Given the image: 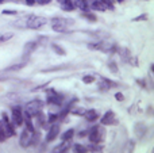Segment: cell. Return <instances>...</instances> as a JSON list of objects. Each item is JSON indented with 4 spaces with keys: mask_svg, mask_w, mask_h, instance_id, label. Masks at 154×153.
<instances>
[{
    "mask_svg": "<svg viewBox=\"0 0 154 153\" xmlns=\"http://www.w3.org/2000/svg\"><path fill=\"white\" fill-rule=\"evenodd\" d=\"M57 119H60V114H49L48 115V122L50 123H54Z\"/></svg>",
    "mask_w": 154,
    "mask_h": 153,
    "instance_id": "cell-25",
    "label": "cell"
},
{
    "mask_svg": "<svg viewBox=\"0 0 154 153\" xmlns=\"http://www.w3.org/2000/svg\"><path fill=\"white\" fill-rule=\"evenodd\" d=\"M146 19H147V15H141L138 18H135L134 20H146Z\"/></svg>",
    "mask_w": 154,
    "mask_h": 153,
    "instance_id": "cell-33",
    "label": "cell"
},
{
    "mask_svg": "<svg viewBox=\"0 0 154 153\" xmlns=\"http://www.w3.org/2000/svg\"><path fill=\"white\" fill-rule=\"evenodd\" d=\"M64 102V95L58 94L54 89H49L48 91V103L53 106H61Z\"/></svg>",
    "mask_w": 154,
    "mask_h": 153,
    "instance_id": "cell-7",
    "label": "cell"
},
{
    "mask_svg": "<svg viewBox=\"0 0 154 153\" xmlns=\"http://www.w3.org/2000/svg\"><path fill=\"white\" fill-rule=\"evenodd\" d=\"M135 133H137V136H138V138H142V136L146 133V130H147V127L145 126L143 123H138V125H135Z\"/></svg>",
    "mask_w": 154,
    "mask_h": 153,
    "instance_id": "cell-19",
    "label": "cell"
},
{
    "mask_svg": "<svg viewBox=\"0 0 154 153\" xmlns=\"http://www.w3.org/2000/svg\"><path fill=\"white\" fill-rule=\"evenodd\" d=\"M115 99H116L118 102H123V100H125V95H123L122 92H116V94H115Z\"/></svg>",
    "mask_w": 154,
    "mask_h": 153,
    "instance_id": "cell-30",
    "label": "cell"
},
{
    "mask_svg": "<svg viewBox=\"0 0 154 153\" xmlns=\"http://www.w3.org/2000/svg\"><path fill=\"white\" fill-rule=\"evenodd\" d=\"M108 69L111 70L112 73H118V72H119V69H118V65H116V62H115V61H109L108 62Z\"/></svg>",
    "mask_w": 154,
    "mask_h": 153,
    "instance_id": "cell-22",
    "label": "cell"
},
{
    "mask_svg": "<svg viewBox=\"0 0 154 153\" xmlns=\"http://www.w3.org/2000/svg\"><path fill=\"white\" fill-rule=\"evenodd\" d=\"M34 134H35V132L27 129V127H24V129L22 130L20 137H19V144H20L22 148H29V146L31 145L32 141H34V137H35Z\"/></svg>",
    "mask_w": 154,
    "mask_h": 153,
    "instance_id": "cell-4",
    "label": "cell"
},
{
    "mask_svg": "<svg viewBox=\"0 0 154 153\" xmlns=\"http://www.w3.org/2000/svg\"><path fill=\"white\" fill-rule=\"evenodd\" d=\"M73 2H75L76 8H79V10L84 11V12H87V11L89 10V3H88V0H73Z\"/></svg>",
    "mask_w": 154,
    "mask_h": 153,
    "instance_id": "cell-16",
    "label": "cell"
},
{
    "mask_svg": "<svg viewBox=\"0 0 154 153\" xmlns=\"http://www.w3.org/2000/svg\"><path fill=\"white\" fill-rule=\"evenodd\" d=\"M127 62H130L133 67H138V58H135V57H130L127 60Z\"/></svg>",
    "mask_w": 154,
    "mask_h": 153,
    "instance_id": "cell-29",
    "label": "cell"
},
{
    "mask_svg": "<svg viewBox=\"0 0 154 153\" xmlns=\"http://www.w3.org/2000/svg\"><path fill=\"white\" fill-rule=\"evenodd\" d=\"M69 149V141H62L58 146L54 148V152H66Z\"/></svg>",
    "mask_w": 154,
    "mask_h": 153,
    "instance_id": "cell-20",
    "label": "cell"
},
{
    "mask_svg": "<svg viewBox=\"0 0 154 153\" xmlns=\"http://www.w3.org/2000/svg\"><path fill=\"white\" fill-rule=\"evenodd\" d=\"M82 81H84L85 84H92V83H95V76L87 75V76H84V77H82Z\"/></svg>",
    "mask_w": 154,
    "mask_h": 153,
    "instance_id": "cell-24",
    "label": "cell"
},
{
    "mask_svg": "<svg viewBox=\"0 0 154 153\" xmlns=\"http://www.w3.org/2000/svg\"><path fill=\"white\" fill-rule=\"evenodd\" d=\"M58 136H60V125H53V126L48 130V134H46V137H45V141L46 142H51V141H54Z\"/></svg>",
    "mask_w": 154,
    "mask_h": 153,
    "instance_id": "cell-9",
    "label": "cell"
},
{
    "mask_svg": "<svg viewBox=\"0 0 154 153\" xmlns=\"http://www.w3.org/2000/svg\"><path fill=\"white\" fill-rule=\"evenodd\" d=\"M58 2H61V0H58Z\"/></svg>",
    "mask_w": 154,
    "mask_h": 153,
    "instance_id": "cell-38",
    "label": "cell"
},
{
    "mask_svg": "<svg viewBox=\"0 0 154 153\" xmlns=\"http://www.w3.org/2000/svg\"><path fill=\"white\" fill-rule=\"evenodd\" d=\"M5 140H7V136L4 132V125H3V121H0V142H4Z\"/></svg>",
    "mask_w": 154,
    "mask_h": 153,
    "instance_id": "cell-21",
    "label": "cell"
},
{
    "mask_svg": "<svg viewBox=\"0 0 154 153\" xmlns=\"http://www.w3.org/2000/svg\"><path fill=\"white\" fill-rule=\"evenodd\" d=\"M115 2H119V3H122V2H125V0H115Z\"/></svg>",
    "mask_w": 154,
    "mask_h": 153,
    "instance_id": "cell-35",
    "label": "cell"
},
{
    "mask_svg": "<svg viewBox=\"0 0 154 153\" xmlns=\"http://www.w3.org/2000/svg\"><path fill=\"white\" fill-rule=\"evenodd\" d=\"M3 14H4V15H7V14H8V15H15L16 11H14V10H4V11H3Z\"/></svg>",
    "mask_w": 154,
    "mask_h": 153,
    "instance_id": "cell-32",
    "label": "cell"
},
{
    "mask_svg": "<svg viewBox=\"0 0 154 153\" xmlns=\"http://www.w3.org/2000/svg\"><path fill=\"white\" fill-rule=\"evenodd\" d=\"M38 48V42L37 41H31V42H27L23 48V56H30L31 53H34V50Z\"/></svg>",
    "mask_w": 154,
    "mask_h": 153,
    "instance_id": "cell-12",
    "label": "cell"
},
{
    "mask_svg": "<svg viewBox=\"0 0 154 153\" xmlns=\"http://www.w3.org/2000/svg\"><path fill=\"white\" fill-rule=\"evenodd\" d=\"M42 110H43V102L39 99H34L24 106L23 113H24V115L34 118V117H37L39 113H42Z\"/></svg>",
    "mask_w": 154,
    "mask_h": 153,
    "instance_id": "cell-1",
    "label": "cell"
},
{
    "mask_svg": "<svg viewBox=\"0 0 154 153\" xmlns=\"http://www.w3.org/2000/svg\"><path fill=\"white\" fill-rule=\"evenodd\" d=\"M89 8H92L93 11H100V12H104V11L108 10V7L101 0H93L92 4H89Z\"/></svg>",
    "mask_w": 154,
    "mask_h": 153,
    "instance_id": "cell-13",
    "label": "cell"
},
{
    "mask_svg": "<svg viewBox=\"0 0 154 153\" xmlns=\"http://www.w3.org/2000/svg\"><path fill=\"white\" fill-rule=\"evenodd\" d=\"M48 23V19L43 18V16H38V15H31L27 20L26 26L31 30H38L41 27H43L45 24Z\"/></svg>",
    "mask_w": 154,
    "mask_h": 153,
    "instance_id": "cell-6",
    "label": "cell"
},
{
    "mask_svg": "<svg viewBox=\"0 0 154 153\" xmlns=\"http://www.w3.org/2000/svg\"><path fill=\"white\" fill-rule=\"evenodd\" d=\"M100 122H101V125H103V126H114V125L118 123L116 114H115L114 111H111V110L107 111V113L101 117Z\"/></svg>",
    "mask_w": 154,
    "mask_h": 153,
    "instance_id": "cell-8",
    "label": "cell"
},
{
    "mask_svg": "<svg viewBox=\"0 0 154 153\" xmlns=\"http://www.w3.org/2000/svg\"><path fill=\"white\" fill-rule=\"evenodd\" d=\"M73 137H75V129H68V130H65V132L62 133L61 140L62 141H70Z\"/></svg>",
    "mask_w": 154,
    "mask_h": 153,
    "instance_id": "cell-17",
    "label": "cell"
},
{
    "mask_svg": "<svg viewBox=\"0 0 154 153\" xmlns=\"http://www.w3.org/2000/svg\"><path fill=\"white\" fill-rule=\"evenodd\" d=\"M104 134H106V130L103 129V126L96 125V126L89 129V132H88V138H89L91 144H100V142H103V140H104Z\"/></svg>",
    "mask_w": 154,
    "mask_h": 153,
    "instance_id": "cell-3",
    "label": "cell"
},
{
    "mask_svg": "<svg viewBox=\"0 0 154 153\" xmlns=\"http://www.w3.org/2000/svg\"><path fill=\"white\" fill-rule=\"evenodd\" d=\"M146 2H149V0H146Z\"/></svg>",
    "mask_w": 154,
    "mask_h": 153,
    "instance_id": "cell-37",
    "label": "cell"
},
{
    "mask_svg": "<svg viewBox=\"0 0 154 153\" xmlns=\"http://www.w3.org/2000/svg\"><path fill=\"white\" fill-rule=\"evenodd\" d=\"M2 3H4V0H0V4H2Z\"/></svg>",
    "mask_w": 154,
    "mask_h": 153,
    "instance_id": "cell-36",
    "label": "cell"
},
{
    "mask_svg": "<svg viewBox=\"0 0 154 153\" xmlns=\"http://www.w3.org/2000/svg\"><path fill=\"white\" fill-rule=\"evenodd\" d=\"M26 4L27 5H34V4H37V3H35V0H26Z\"/></svg>",
    "mask_w": 154,
    "mask_h": 153,
    "instance_id": "cell-34",
    "label": "cell"
},
{
    "mask_svg": "<svg viewBox=\"0 0 154 153\" xmlns=\"http://www.w3.org/2000/svg\"><path fill=\"white\" fill-rule=\"evenodd\" d=\"M3 125H4V132H5V136H7V138L14 137V136L16 134L15 127H14V125H12V122H11V121H7V122L3 121Z\"/></svg>",
    "mask_w": 154,
    "mask_h": 153,
    "instance_id": "cell-14",
    "label": "cell"
},
{
    "mask_svg": "<svg viewBox=\"0 0 154 153\" xmlns=\"http://www.w3.org/2000/svg\"><path fill=\"white\" fill-rule=\"evenodd\" d=\"M108 7V10H114V0H101Z\"/></svg>",
    "mask_w": 154,
    "mask_h": 153,
    "instance_id": "cell-28",
    "label": "cell"
},
{
    "mask_svg": "<svg viewBox=\"0 0 154 153\" xmlns=\"http://www.w3.org/2000/svg\"><path fill=\"white\" fill-rule=\"evenodd\" d=\"M24 121V113L22 110V107L15 106L11 108V122L14 123V126H22Z\"/></svg>",
    "mask_w": 154,
    "mask_h": 153,
    "instance_id": "cell-5",
    "label": "cell"
},
{
    "mask_svg": "<svg viewBox=\"0 0 154 153\" xmlns=\"http://www.w3.org/2000/svg\"><path fill=\"white\" fill-rule=\"evenodd\" d=\"M82 117H84L85 121H88V122H96L99 118H100V114H99L96 110H93V108H89V110L84 111Z\"/></svg>",
    "mask_w": 154,
    "mask_h": 153,
    "instance_id": "cell-10",
    "label": "cell"
},
{
    "mask_svg": "<svg viewBox=\"0 0 154 153\" xmlns=\"http://www.w3.org/2000/svg\"><path fill=\"white\" fill-rule=\"evenodd\" d=\"M84 108H81V107H76V108H73L72 110V114H75V115H82L84 114Z\"/></svg>",
    "mask_w": 154,
    "mask_h": 153,
    "instance_id": "cell-27",
    "label": "cell"
},
{
    "mask_svg": "<svg viewBox=\"0 0 154 153\" xmlns=\"http://www.w3.org/2000/svg\"><path fill=\"white\" fill-rule=\"evenodd\" d=\"M61 8L64 11H68V12H69V11H73L76 8V5H75V2H73V0H61Z\"/></svg>",
    "mask_w": 154,
    "mask_h": 153,
    "instance_id": "cell-15",
    "label": "cell"
},
{
    "mask_svg": "<svg viewBox=\"0 0 154 153\" xmlns=\"http://www.w3.org/2000/svg\"><path fill=\"white\" fill-rule=\"evenodd\" d=\"M72 19H65V18H60V16H56V18L51 19V29L57 33H68L69 31V24H73Z\"/></svg>",
    "mask_w": 154,
    "mask_h": 153,
    "instance_id": "cell-2",
    "label": "cell"
},
{
    "mask_svg": "<svg viewBox=\"0 0 154 153\" xmlns=\"http://www.w3.org/2000/svg\"><path fill=\"white\" fill-rule=\"evenodd\" d=\"M82 16H84V18H87L88 20H91V22H96V16H95V15H92V14H89L88 11H87V12L82 14Z\"/></svg>",
    "mask_w": 154,
    "mask_h": 153,
    "instance_id": "cell-26",
    "label": "cell"
},
{
    "mask_svg": "<svg viewBox=\"0 0 154 153\" xmlns=\"http://www.w3.org/2000/svg\"><path fill=\"white\" fill-rule=\"evenodd\" d=\"M50 46H51V50L56 54H58V56H65V54H66V50H65L64 48H61L60 45H57V43H51Z\"/></svg>",
    "mask_w": 154,
    "mask_h": 153,
    "instance_id": "cell-18",
    "label": "cell"
},
{
    "mask_svg": "<svg viewBox=\"0 0 154 153\" xmlns=\"http://www.w3.org/2000/svg\"><path fill=\"white\" fill-rule=\"evenodd\" d=\"M112 87H115V83L111 80H108V79H101L100 81H99L97 84V88L99 91H108V89H111Z\"/></svg>",
    "mask_w": 154,
    "mask_h": 153,
    "instance_id": "cell-11",
    "label": "cell"
},
{
    "mask_svg": "<svg viewBox=\"0 0 154 153\" xmlns=\"http://www.w3.org/2000/svg\"><path fill=\"white\" fill-rule=\"evenodd\" d=\"M73 151L75 152H88V149H87V146L81 145V144H75V145H73Z\"/></svg>",
    "mask_w": 154,
    "mask_h": 153,
    "instance_id": "cell-23",
    "label": "cell"
},
{
    "mask_svg": "<svg viewBox=\"0 0 154 153\" xmlns=\"http://www.w3.org/2000/svg\"><path fill=\"white\" fill-rule=\"evenodd\" d=\"M51 0H35V3L37 4H39V5H46V4H49Z\"/></svg>",
    "mask_w": 154,
    "mask_h": 153,
    "instance_id": "cell-31",
    "label": "cell"
}]
</instances>
